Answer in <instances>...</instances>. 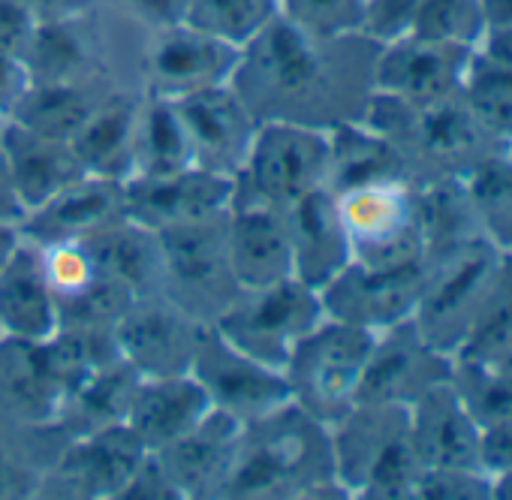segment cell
<instances>
[{"label":"cell","instance_id":"1","mask_svg":"<svg viewBox=\"0 0 512 500\" xmlns=\"http://www.w3.org/2000/svg\"><path fill=\"white\" fill-rule=\"evenodd\" d=\"M377 49L362 34L317 37L278 16L241 46L229 85L256 121L332 130L365 121Z\"/></svg>","mask_w":512,"mask_h":500},{"label":"cell","instance_id":"2","mask_svg":"<svg viewBox=\"0 0 512 500\" xmlns=\"http://www.w3.org/2000/svg\"><path fill=\"white\" fill-rule=\"evenodd\" d=\"M350 500L335 473L332 431L296 401L241 425L220 500Z\"/></svg>","mask_w":512,"mask_h":500},{"label":"cell","instance_id":"3","mask_svg":"<svg viewBox=\"0 0 512 500\" xmlns=\"http://www.w3.org/2000/svg\"><path fill=\"white\" fill-rule=\"evenodd\" d=\"M365 124L380 130L401 154L410 184L470 178L503 142L482 124L461 94L434 103H404L386 94L371 97Z\"/></svg>","mask_w":512,"mask_h":500},{"label":"cell","instance_id":"4","mask_svg":"<svg viewBox=\"0 0 512 500\" xmlns=\"http://www.w3.org/2000/svg\"><path fill=\"white\" fill-rule=\"evenodd\" d=\"M332 431L335 473L350 500H413L425 464L410 437V407L356 404Z\"/></svg>","mask_w":512,"mask_h":500},{"label":"cell","instance_id":"5","mask_svg":"<svg viewBox=\"0 0 512 500\" xmlns=\"http://www.w3.org/2000/svg\"><path fill=\"white\" fill-rule=\"evenodd\" d=\"M326 320L320 290L299 278L272 287L241 290L211 323L232 347L275 371H284L293 350Z\"/></svg>","mask_w":512,"mask_h":500},{"label":"cell","instance_id":"6","mask_svg":"<svg viewBox=\"0 0 512 500\" xmlns=\"http://www.w3.org/2000/svg\"><path fill=\"white\" fill-rule=\"evenodd\" d=\"M371 344L374 332L326 317L299 341L284 368L293 401L314 419L335 425L356 407Z\"/></svg>","mask_w":512,"mask_h":500},{"label":"cell","instance_id":"7","mask_svg":"<svg viewBox=\"0 0 512 500\" xmlns=\"http://www.w3.org/2000/svg\"><path fill=\"white\" fill-rule=\"evenodd\" d=\"M226 211L160 232V244H163L160 293L205 326H211L241 293L229 266Z\"/></svg>","mask_w":512,"mask_h":500},{"label":"cell","instance_id":"8","mask_svg":"<svg viewBox=\"0 0 512 500\" xmlns=\"http://www.w3.org/2000/svg\"><path fill=\"white\" fill-rule=\"evenodd\" d=\"M503 247H497L488 235L467 241L464 247L425 266L422 293L413 311V323L419 332L455 356L464 344L470 323L482 305V296L491 287V278L500 266Z\"/></svg>","mask_w":512,"mask_h":500},{"label":"cell","instance_id":"9","mask_svg":"<svg viewBox=\"0 0 512 500\" xmlns=\"http://www.w3.org/2000/svg\"><path fill=\"white\" fill-rule=\"evenodd\" d=\"M329 130L260 121L244 169L235 175V196L287 205L308 190L326 187Z\"/></svg>","mask_w":512,"mask_h":500},{"label":"cell","instance_id":"10","mask_svg":"<svg viewBox=\"0 0 512 500\" xmlns=\"http://www.w3.org/2000/svg\"><path fill=\"white\" fill-rule=\"evenodd\" d=\"M341 220L353 247V263L362 266H410L422 263L416 184L389 181L338 196Z\"/></svg>","mask_w":512,"mask_h":500},{"label":"cell","instance_id":"11","mask_svg":"<svg viewBox=\"0 0 512 500\" xmlns=\"http://www.w3.org/2000/svg\"><path fill=\"white\" fill-rule=\"evenodd\" d=\"M190 374L208 395L211 410H220L241 425L293 401L284 371L241 353L214 326H205Z\"/></svg>","mask_w":512,"mask_h":500},{"label":"cell","instance_id":"12","mask_svg":"<svg viewBox=\"0 0 512 500\" xmlns=\"http://www.w3.org/2000/svg\"><path fill=\"white\" fill-rule=\"evenodd\" d=\"M241 49L187 22L154 28L142 55V94L181 100L202 88L229 85Z\"/></svg>","mask_w":512,"mask_h":500},{"label":"cell","instance_id":"13","mask_svg":"<svg viewBox=\"0 0 512 500\" xmlns=\"http://www.w3.org/2000/svg\"><path fill=\"white\" fill-rule=\"evenodd\" d=\"M455 356L434 347L413 320L374 335L356 404L413 407L431 389L449 383Z\"/></svg>","mask_w":512,"mask_h":500},{"label":"cell","instance_id":"14","mask_svg":"<svg viewBox=\"0 0 512 500\" xmlns=\"http://www.w3.org/2000/svg\"><path fill=\"white\" fill-rule=\"evenodd\" d=\"M148 449L127 425L73 437L61 446L40 497L52 500H118Z\"/></svg>","mask_w":512,"mask_h":500},{"label":"cell","instance_id":"15","mask_svg":"<svg viewBox=\"0 0 512 500\" xmlns=\"http://www.w3.org/2000/svg\"><path fill=\"white\" fill-rule=\"evenodd\" d=\"M205 323L181 311L163 293L136 296L112 329L118 356L142 377L190 374Z\"/></svg>","mask_w":512,"mask_h":500},{"label":"cell","instance_id":"16","mask_svg":"<svg viewBox=\"0 0 512 500\" xmlns=\"http://www.w3.org/2000/svg\"><path fill=\"white\" fill-rule=\"evenodd\" d=\"M476 49L407 34L383 43L374 64V91L404 103H434L464 91Z\"/></svg>","mask_w":512,"mask_h":500},{"label":"cell","instance_id":"17","mask_svg":"<svg viewBox=\"0 0 512 500\" xmlns=\"http://www.w3.org/2000/svg\"><path fill=\"white\" fill-rule=\"evenodd\" d=\"M425 281V266H362L350 263L341 275H335L323 290V308L326 317L368 329L383 332L395 323L413 320L419 293Z\"/></svg>","mask_w":512,"mask_h":500},{"label":"cell","instance_id":"18","mask_svg":"<svg viewBox=\"0 0 512 500\" xmlns=\"http://www.w3.org/2000/svg\"><path fill=\"white\" fill-rule=\"evenodd\" d=\"M232 187V178L199 166L169 175H133L124 181V211L133 223L166 232L223 214L232 202Z\"/></svg>","mask_w":512,"mask_h":500},{"label":"cell","instance_id":"19","mask_svg":"<svg viewBox=\"0 0 512 500\" xmlns=\"http://www.w3.org/2000/svg\"><path fill=\"white\" fill-rule=\"evenodd\" d=\"M187 127L193 160L199 169L232 178L244 169L260 121L244 106L232 85L202 88L175 100Z\"/></svg>","mask_w":512,"mask_h":500},{"label":"cell","instance_id":"20","mask_svg":"<svg viewBox=\"0 0 512 500\" xmlns=\"http://www.w3.org/2000/svg\"><path fill=\"white\" fill-rule=\"evenodd\" d=\"M226 247L232 275L241 290L272 287L296 278L293 244L281 205L232 193L226 211Z\"/></svg>","mask_w":512,"mask_h":500},{"label":"cell","instance_id":"21","mask_svg":"<svg viewBox=\"0 0 512 500\" xmlns=\"http://www.w3.org/2000/svg\"><path fill=\"white\" fill-rule=\"evenodd\" d=\"M281 208L293 244V275L308 287L323 290L353 263L338 196L329 187H317Z\"/></svg>","mask_w":512,"mask_h":500},{"label":"cell","instance_id":"22","mask_svg":"<svg viewBox=\"0 0 512 500\" xmlns=\"http://www.w3.org/2000/svg\"><path fill=\"white\" fill-rule=\"evenodd\" d=\"M124 217V181L82 175L61 193H55L49 202L28 211L19 229L28 241L46 247L64 241H85Z\"/></svg>","mask_w":512,"mask_h":500},{"label":"cell","instance_id":"23","mask_svg":"<svg viewBox=\"0 0 512 500\" xmlns=\"http://www.w3.org/2000/svg\"><path fill=\"white\" fill-rule=\"evenodd\" d=\"M238 434L241 422L220 410H211L184 437L154 452L166 467L169 479L175 482L181 500H220L223 482L235 458Z\"/></svg>","mask_w":512,"mask_h":500},{"label":"cell","instance_id":"24","mask_svg":"<svg viewBox=\"0 0 512 500\" xmlns=\"http://www.w3.org/2000/svg\"><path fill=\"white\" fill-rule=\"evenodd\" d=\"M0 151H4L13 190L25 214L85 175L70 142L43 136L10 118L0 124Z\"/></svg>","mask_w":512,"mask_h":500},{"label":"cell","instance_id":"25","mask_svg":"<svg viewBox=\"0 0 512 500\" xmlns=\"http://www.w3.org/2000/svg\"><path fill=\"white\" fill-rule=\"evenodd\" d=\"M22 61L34 82H67L103 76V46L88 10H67L52 19H40Z\"/></svg>","mask_w":512,"mask_h":500},{"label":"cell","instance_id":"26","mask_svg":"<svg viewBox=\"0 0 512 500\" xmlns=\"http://www.w3.org/2000/svg\"><path fill=\"white\" fill-rule=\"evenodd\" d=\"M61 326L58 302L43 269V254L22 235V244L0 272V338L49 341Z\"/></svg>","mask_w":512,"mask_h":500},{"label":"cell","instance_id":"27","mask_svg":"<svg viewBox=\"0 0 512 500\" xmlns=\"http://www.w3.org/2000/svg\"><path fill=\"white\" fill-rule=\"evenodd\" d=\"M211 413V401L193 374L142 377L124 425L142 440L148 452H160L172 440L184 437Z\"/></svg>","mask_w":512,"mask_h":500},{"label":"cell","instance_id":"28","mask_svg":"<svg viewBox=\"0 0 512 500\" xmlns=\"http://www.w3.org/2000/svg\"><path fill=\"white\" fill-rule=\"evenodd\" d=\"M139 380L142 374L121 356L91 368L64 392L52 425L67 440L97 434L112 425H124Z\"/></svg>","mask_w":512,"mask_h":500},{"label":"cell","instance_id":"29","mask_svg":"<svg viewBox=\"0 0 512 500\" xmlns=\"http://www.w3.org/2000/svg\"><path fill=\"white\" fill-rule=\"evenodd\" d=\"M410 437L425 467L479 464V425L449 383L431 389L410 407Z\"/></svg>","mask_w":512,"mask_h":500},{"label":"cell","instance_id":"30","mask_svg":"<svg viewBox=\"0 0 512 500\" xmlns=\"http://www.w3.org/2000/svg\"><path fill=\"white\" fill-rule=\"evenodd\" d=\"M142 94L112 91L73 133L70 148L85 175L127 181L133 175V139Z\"/></svg>","mask_w":512,"mask_h":500},{"label":"cell","instance_id":"31","mask_svg":"<svg viewBox=\"0 0 512 500\" xmlns=\"http://www.w3.org/2000/svg\"><path fill=\"white\" fill-rule=\"evenodd\" d=\"M389 181H410V175L398 148L380 130L365 121H350L329 130L326 187L335 196Z\"/></svg>","mask_w":512,"mask_h":500},{"label":"cell","instance_id":"32","mask_svg":"<svg viewBox=\"0 0 512 500\" xmlns=\"http://www.w3.org/2000/svg\"><path fill=\"white\" fill-rule=\"evenodd\" d=\"M94 266L121 281L133 296L160 293L163 287V244L160 232L133 223L130 217L100 229L82 241Z\"/></svg>","mask_w":512,"mask_h":500},{"label":"cell","instance_id":"33","mask_svg":"<svg viewBox=\"0 0 512 500\" xmlns=\"http://www.w3.org/2000/svg\"><path fill=\"white\" fill-rule=\"evenodd\" d=\"M115 88L103 76L91 79H67V82H31L10 121L31 127L43 136L70 142L73 133L91 118V112L112 94Z\"/></svg>","mask_w":512,"mask_h":500},{"label":"cell","instance_id":"34","mask_svg":"<svg viewBox=\"0 0 512 500\" xmlns=\"http://www.w3.org/2000/svg\"><path fill=\"white\" fill-rule=\"evenodd\" d=\"M419 205V235H422V266L464 247L467 241L485 235L479 214L473 208L467 178H446L416 187Z\"/></svg>","mask_w":512,"mask_h":500},{"label":"cell","instance_id":"35","mask_svg":"<svg viewBox=\"0 0 512 500\" xmlns=\"http://www.w3.org/2000/svg\"><path fill=\"white\" fill-rule=\"evenodd\" d=\"M67 437L55 425L0 419V500L40 497L46 470Z\"/></svg>","mask_w":512,"mask_h":500},{"label":"cell","instance_id":"36","mask_svg":"<svg viewBox=\"0 0 512 500\" xmlns=\"http://www.w3.org/2000/svg\"><path fill=\"white\" fill-rule=\"evenodd\" d=\"M190 166H196L193 145L175 100L142 94L133 139V175H169Z\"/></svg>","mask_w":512,"mask_h":500},{"label":"cell","instance_id":"37","mask_svg":"<svg viewBox=\"0 0 512 500\" xmlns=\"http://www.w3.org/2000/svg\"><path fill=\"white\" fill-rule=\"evenodd\" d=\"M512 347V250H503L488 293L470 323L455 359H497Z\"/></svg>","mask_w":512,"mask_h":500},{"label":"cell","instance_id":"38","mask_svg":"<svg viewBox=\"0 0 512 500\" xmlns=\"http://www.w3.org/2000/svg\"><path fill=\"white\" fill-rule=\"evenodd\" d=\"M449 386L479 431L512 419V374L485 359H455Z\"/></svg>","mask_w":512,"mask_h":500},{"label":"cell","instance_id":"39","mask_svg":"<svg viewBox=\"0 0 512 500\" xmlns=\"http://www.w3.org/2000/svg\"><path fill=\"white\" fill-rule=\"evenodd\" d=\"M482 232L503 250H512V145L494 151L467 178Z\"/></svg>","mask_w":512,"mask_h":500},{"label":"cell","instance_id":"40","mask_svg":"<svg viewBox=\"0 0 512 500\" xmlns=\"http://www.w3.org/2000/svg\"><path fill=\"white\" fill-rule=\"evenodd\" d=\"M272 19H278V0H190L184 22L214 34L232 46H247Z\"/></svg>","mask_w":512,"mask_h":500},{"label":"cell","instance_id":"41","mask_svg":"<svg viewBox=\"0 0 512 500\" xmlns=\"http://www.w3.org/2000/svg\"><path fill=\"white\" fill-rule=\"evenodd\" d=\"M464 97L470 100L482 124L503 145H512V70L473 55L470 73L464 82Z\"/></svg>","mask_w":512,"mask_h":500},{"label":"cell","instance_id":"42","mask_svg":"<svg viewBox=\"0 0 512 500\" xmlns=\"http://www.w3.org/2000/svg\"><path fill=\"white\" fill-rule=\"evenodd\" d=\"M485 13L479 0H425L413 34L443 43L479 49L485 37Z\"/></svg>","mask_w":512,"mask_h":500},{"label":"cell","instance_id":"43","mask_svg":"<svg viewBox=\"0 0 512 500\" xmlns=\"http://www.w3.org/2000/svg\"><path fill=\"white\" fill-rule=\"evenodd\" d=\"M278 16L317 37H347L362 31L365 0H278Z\"/></svg>","mask_w":512,"mask_h":500},{"label":"cell","instance_id":"44","mask_svg":"<svg viewBox=\"0 0 512 500\" xmlns=\"http://www.w3.org/2000/svg\"><path fill=\"white\" fill-rule=\"evenodd\" d=\"M413 500H494V476L473 464L425 467Z\"/></svg>","mask_w":512,"mask_h":500},{"label":"cell","instance_id":"45","mask_svg":"<svg viewBox=\"0 0 512 500\" xmlns=\"http://www.w3.org/2000/svg\"><path fill=\"white\" fill-rule=\"evenodd\" d=\"M422 4L425 0H365V16H362L359 34L377 46L401 40L413 34Z\"/></svg>","mask_w":512,"mask_h":500},{"label":"cell","instance_id":"46","mask_svg":"<svg viewBox=\"0 0 512 500\" xmlns=\"http://www.w3.org/2000/svg\"><path fill=\"white\" fill-rule=\"evenodd\" d=\"M118 500H181L175 482L169 479L166 467L160 464V458L154 452H148L142 458V464L133 470L130 482L124 485Z\"/></svg>","mask_w":512,"mask_h":500},{"label":"cell","instance_id":"47","mask_svg":"<svg viewBox=\"0 0 512 500\" xmlns=\"http://www.w3.org/2000/svg\"><path fill=\"white\" fill-rule=\"evenodd\" d=\"M37 22L40 19L19 0H0V49L22 58Z\"/></svg>","mask_w":512,"mask_h":500},{"label":"cell","instance_id":"48","mask_svg":"<svg viewBox=\"0 0 512 500\" xmlns=\"http://www.w3.org/2000/svg\"><path fill=\"white\" fill-rule=\"evenodd\" d=\"M479 464L494 479L512 473V419L497 422L482 431L479 437Z\"/></svg>","mask_w":512,"mask_h":500},{"label":"cell","instance_id":"49","mask_svg":"<svg viewBox=\"0 0 512 500\" xmlns=\"http://www.w3.org/2000/svg\"><path fill=\"white\" fill-rule=\"evenodd\" d=\"M31 73L25 67V61L13 52L0 49V115L10 118L13 109L19 106V100L25 97V91L31 88Z\"/></svg>","mask_w":512,"mask_h":500},{"label":"cell","instance_id":"50","mask_svg":"<svg viewBox=\"0 0 512 500\" xmlns=\"http://www.w3.org/2000/svg\"><path fill=\"white\" fill-rule=\"evenodd\" d=\"M115 4L124 7L127 13L139 16L151 28H163L172 22H184L190 0H115Z\"/></svg>","mask_w":512,"mask_h":500},{"label":"cell","instance_id":"51","mask_svg":"<svg viewBox=\"0 0 512 500\" xmlns=\"http://www.w3.org/2000/svg\"><path fill=\"white\" fill-rule=\"evenodd\" d=\"M476 55L485 58V61H491V64H497V67L512 70V25L485 31V37H482Z\"/></svg>","mask_w":512,"mask_h":500},{"label":"cell","instance_id":"52","mask_svg":"<svg viewBox=\"0 0 512 500\" xmlns=\"http://www.w3.org/2000/svg\"><path fill=\"white\" fill-rule=\"evenodd\" d=\"M0 220H4V223H22L25 220V208L16 199V190H13V181H10V172H7L4 151H0Z\"/></svg>","mask_w":512,"mask_h":500},{"label":"cell","instance_id":"53","mask_svg":"<svg viewBox=\"0 0 512 500\" xmlns=\"http://www.w3.org/2000/svg\"><path fill=\"white\" fill-rule=\"evenodd\" d=\"M22 244V229L19 223H4L0 220V272L7 269V263L13 260V254Z\"/></svg>","mask_w":512,"mask_h":500},{"label":"cell","instance_id":"54","mask_svg":"<svg viewBox=\"0 0 512 500\" xmlns=\"http://www.w3.org/2000/svg\"><path fill=\"white\" fill-rule=\"evenodd\" d=\"M479 4H482L488 31H491V28L512 25V0H479Z\"/></svg>","mask_w":512,"mask_h":500},{"label":"cell","instance_id":"55","mask_svg":"<svg viewBox=\"0 0 512 500\" xmlns=\"http://www.w3.org/2000/svg\"><path fill=\"white\" fill-rule=\"evenodd\" d=\"M19 4H25L37 19H52V16L67 13V10H76L70 0H19Z\"/></svg>","mask_w":512,"mask_h":500},{"label":"cell","instance_id":"56","mask_svg":"<svg viewBox=\"0 0 512 500\" xmlns=\"http://www.w3.org/2000/svg\"><path fill=\"white\" fill-rule=\"evenodd\" d=\"M494 500H512V473L494 479Z\"/></svg>","mask_w":512,"mask_h":500},{"label":"cell","instance_id":"57","mask_svg":"<svg viewBox=\"0 0 512 500\" xmlns=\"http://www.w3.org/2000/svg\"><path fill=\"white\" fill-rule=\"evenodd\" d=\"M491 362H494V365H500L503 371H509V374H512V347H509L506 353H500L497 359H491Z\"/></svg>","mask_w":512,"mask_h":500},{"label":"cell","instance_id":"58","mask_svg":"<svg viewBox=\"0 0 512 500\" xmlns=\"http://www.w3.org/2000/svg\"><path fill=\"white\" fill-rule=\"evenodd\" d=\"M4 121H7V118H4V115H0V124H4Z\"/></svg>","mask_w":512,"mask_h":500}]
</instances>
